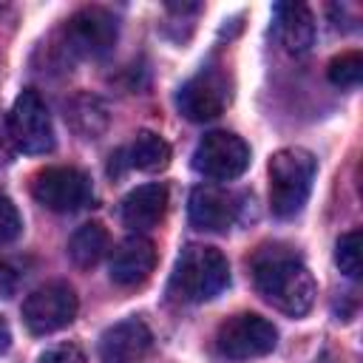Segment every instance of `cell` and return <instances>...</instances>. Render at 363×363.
<instances>
[{"label": "cell", "mask_w": 363, "mask_h": 363, "mask_svg": "<svg viewBox=\"0 0 363 363\" xmlns=\"http://www.w3.org/2000/svg\"><path fill=\"white\" fill-rule=\"evenodd\" d=\"M252 281L267 303L292 318L306 315L318 295L306 264L284 247H267L252 258Z\"/></svg>", "instance_id": "cell-1"}, {"label": "cell", "mask_w": 363, "mask_h": 363, "mask_svg": "<svg viewBox=\"0 0 363 363\" xmlns=\"http://www.w3.org/2000/svg\"><path fill=\"white\" fill-rule=\"evenodd\" d=\"M230 284L227 258L207 244H190L182 250L167 292L182 303H204L213 301Z\"/></svg>", "instance_id": "cell-2"}, {"label": "cell", "mask_w": 363, "mask_h": 363, "mask_svg": "<svg viewBox=\"0 0 363 363\" xmlns=\"http://www.w3.org/2000/svg\"><path fill=\"white\" fill-rule=\"evenodd\" d=\"M315 167V156L303 147H284L269 159V210L278 218H292L303 210Z\"/></svg>", "instance_id": "cell-3"}, {"label": "cell", "mask_w": 363, "mask_h": 363, "mask_svg": "<svg viewBox=\"0 0 363 363\" xmlns=\"http://www.w3.org/2000/svg\"><path fill=\"white\" fill-rule=\"evenodd\" d=\"M275 343H278L275 326L267 318L255 315V312L233 315L216 332V349L227 360L264 357V354H269L275 349Z\"/></svg>", "instance_id": "cell-4"}, {"label": "cell", "mask_w": 363, "mask_h": 363, "mask_svg": "<svg viewBox=\"0 0 363 363\" xmlns=\"http://www.w3.org/2000/svg\"><path fill=\"white\" fill-rule=\"evenodd\" d=\"M9 133L14 142V150L31 153V156H43L54 147V125L48 116L45 102L40 99L37 91H23L9 113Z\"/></svg>", "instance_id": "cell-5"}, {"label": "cell", "mask_w": 363, "mask_h": 363, "mask_svg": "<svg viewBox=\"0 0 363 363\" xmlns=\"http://www.w3.org/2000/svg\"><path fill=\"white\" fill-rule=\"evenodd\" d=\"M250 164V147L241 136L227 130H210L193 150V167L216 182L238 179Z\"/></svg>", "instance_id": "cell-6"}, {"label": "cell", "mask_w": 363, "mask_h": 363, "mask_svg": "<svg viewBox=\"0 0 363 363\" xmlns=\"http://www.w3.org/2000/svg\"><path fill=\"white\" fill-rule=\"evenodd\" d=\"M34 199L54 213H77L91 204L94 190L82 170L77 167H45L31 182Z\"/></svg>", "instance_id": "cell-7"}, {"label": "cell", "mask_w": 363, "mask_h": 363, "mask_svg": "<svg viewBox=\"0 0 363 363\" xmlns=\"http://www.w3.org/2000/svg\"><path fill=\"white\" fill-rule=\"evenodd\" d=\"M77 295L68 284L51 281L23 301V320L34 335H51L77 318Z\"/></svg>", "instance_id": "cell-8"}, {"label": "cell", "mask_w": 363, "mask_h": 363, "mask_svg": "<svg viewBox=\"0 0 363 363\" xmlns=\"http://www.w3.org/2000/svg\"><path fill=\"white\" fill-rule=\"evenodd\" d=\"M113 43H116V20L99 6L79 9L65 23V48L71 54L102 57L113 48Z\"/></svg>", "instance_id": "cell-9"}, {"label": "cell", "mask_w": 363, "mask_h": 363, "mask_svg": "<svg viewBox=\"0 0 363 363\" xmlns=\"http://www.w3.org/2000/svg\"><path fill=\"white\" fill-rule=\"evenodd\" d=\"M179 111L190 119V122H207V119H216L227 102H230V85H227V77L216 68H201L196 77H190L179 96Z\"/></svg>", "instance_id": "cell-10"}, {"label": "cell", "mask_w": 363, "mask_h": 363, "mask_svg": "<svg viewBox=\"0 0 363 363\" xmlns=\"http://www.w3.org/2000/svg\"><path fill=\"white\" fill-rule=\"evenodd\" d=\"M238 196L224 190V187H213V184H201L190 193V224L207 233H221L230 230L238 218Z\"/></svg>", "instance_id": "cell-11"}, {"label": "cell", "mask_w": 363, "mask_h": 363, "mask_svg": "<svg viewBox=\"0 0 363 363\" xmlns=\"http://www.w3.org/2000/svg\"><path fill=\"white\" fill-rule=\"evenodd\" d=\"M153 343L150 329L139 318H125L108 326L99 337V360L102 363H139Z\"/></svg>", "instance_id": "cell-12"}, {"label": "cell", "mask_w": 363, "mask_h": 363, "mask_svg": "<svg viewBox=\"0 0 363 363\" xmlns=\"http://www.w3.org/2000/svg\"><path fill=\"white\" fill-rule=\"evenodd\" d=\"M156 267V247L145 235H130L125 238L113 255H111V281L116 286H139L150 278Z\"/></svg>", "instance_id": "cell-13"}, {"label": "cell", "mask_w": 363, "mask_h": 363, "mask_svg": "<svg viewBox=\"0 0 363 363\" xmlns=\"http://www.w3.org/2000/svg\"><path fill=\"white\" fill-rule=\"evenodd\" d=\"M275 31L281 45L289 54H306L315 43V17L303 3H278L275 9Z\"/></svg>", "instance_id": "cell-14"}, {"label": "cell", "mask_w": 363, "mask_h": 363, "mask_svg": "<svg viewBox=\"0 0 363 363\" xmlns=\"http://www.w3.org/2000/svg\"><path fill=\"white\" fill-rule=\"evenodd\" d=\"M167 210V190L164 184H142L136 190H130L125 199H122V221L125 227L142 233V230H150L162 221Z\"/></svg>", "instance_id": "cell-15"}, {"label": "cell", "mask_w": 363, "mask_h": 363, "mask_svg": "<svg viewBox=\"0 0 363 363\" xmlns=\"http://www.w3.org/2000/svg\"><path fill=\"white\" fill-rule=\"evenodd\" d=\"M105 252H108V230L102 224H96V221L82 224L68 241V255L82 269L96 267L105 258Z\"/></svg>", "instance_id": "cell-16"}, {"label": "cell", "mask_w": 363, "mask_h": 363, "mask_svg": "<svg viewBox=\"0 0 363 363\" xmlns=\"http://www.w3.org/2000/svg\"><path fill=\"white\" fill-rule=\"evenodd\" d=\"M128 156H130V164L133 167L147 170V173H156V170L167 167V162H170V145L159 133L142 130V133H136Z\"/></svg>", "instance_id": "cell-17"}, {"label": "cell", "mask_w": 363, "mask_h": 363, "mask_svg": "<svg viewBox=\"0 0 363 363\" xmlns=\"http://www.w3.org/2000/svg\"><path fill=\"white\" fill-rule=\"evenodd\" d=\"M363 77V57L357 51H349V54H340L329 62V79L340 88H354Z\"/></svg>", "instance_id": "cell-18"}, {"label": "cell", "mask_w": 363, "mask_h": 363, "mask_svg": "<svg viewBox=\"0 0 363 363\" xmlns=\"http://www.w3.org/2000/svg\"><path fill=\"white\" fill-rule=\"evenodd\" d=\"M335 261L346 278H360V230H349L346 235H340Z\"/></svg>", "instance_id": "cell-19"}, {"label": "cell", "mask_w": 363, "mask_h": 363, "mask_svg": "<svg viewBox=\"0 0 363 363\" xmlns=\"http://www.w3.org/2000/svg\"><path fill=\"white\" fill-rule=\"evenodd\" d=\"M20 230H23V218L14 207V201L0 193V244L14 241L20 235Z\"/></svg>", "instance_id": "cell-20"}, {"label": "cell", "mask_w": 363, "mask_h": 363, "mask_svg": "<svg viewBox=\"0 0 363 363\" xmlns=\"http://www.w3.org/2000/svg\"><path fill=\"white\" fill-rule=\"evenodd\" d=\"M40 363H88V357L77 343H57L48 352H43Z\"/></svg>", "instance_id": "cell-21"}, {"label": "cell", "mask_w": 363, "mask_h": 363, "mask_svg": "<svg viewBox=\"0 0 363 363\" xmlns=\"http://www.w3.org/2000/svg\"><path fill=\"white\" fill-rule=\"evenodd\" d=\"M11 153H14V142H11V133H9V122L0 116V167L11 162Z\"/></svg>", "instance_id": "cell-22"}, {"label": "cell", "mask_w": 363, "mask_h": 363, "mask_svg": "<svg viewBox=\"0 0 363 363\" xmlns=\"http://www.w3.org/2000/svg\"><path fill=\"white\" fill-rule=\"evenodd\" d=\"M14 292V272H11V267L9 264H3L0 261V301L3 298H9Z\"/></svg>", "instance_id": "cell-23"}, {"label": "cell", "mask_w": 363, "mask_h": 363, "mask_svg": "<svg viewBox=\"0 0 363 363\" xmlns=\"http://www.w3.org/2000/svg\"><path fill=\"white\" fill-rule=\"evenodd\" d=\"M9 340H11V332H9V323L0 318V352L9 349Z\"/></svg>", "instance_id": "cell-24"}, {"label": "cell", "mask_w": 363, "mask_h": 363, "mask_svg": "<svg viewBox=\"0 0 363 363\" xmlns=\"http://www.w3.org/2000/svg\"><path fill=\"white\" fill-rule=\"evenodd\" d=\"M315 363H335V357H332V354H329V352H323V354H320V357H318V360H315Z\"/></svg>", "instance_id": "cell-25"}]
</instances>
